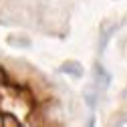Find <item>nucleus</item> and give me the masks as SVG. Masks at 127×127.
<instances>
[{
    "mask_svg": "<svg viewBox=\"0 0 127 127\" xmlns=\"http://www.w3.org/2000/svg\"><path fill=\"white\" fill-rule=\"evenodd\" d=\"M59 71H61V73H69V75H73V77H83V67L79 65V63H75V61H67Z\"/></svg>",
    "mask_w": 127,
    "mask_h": 127,
    "instance_id": "f257e3e1",
    "label": "nucleus"
},
{
    "mask_svg": "<svg viewBox=\"0 0 127 127\" xmlns=\"http://www.w3.org/2000/svg\"><path fill=\"white\" fill-rule=\"evenodd\" d=\"M95 71H97V79H95V83H97L99 87H107V85H109V81H111V79H109V73H105V71H103V67L99 65V63L95 65Z\"/></svg>",
    "mask_w": 127,
    "mask_h": 127,
    "instance_id": "f03ea898",
    "label": "nucleus"
}]
</instances>
